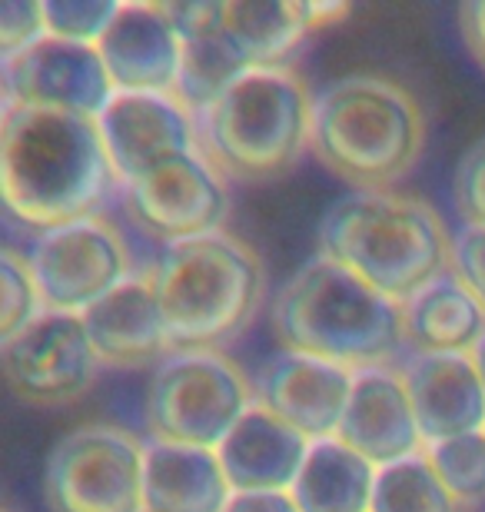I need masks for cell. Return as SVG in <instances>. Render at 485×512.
Wrapping results in <instances>:
<instances>
[{
    "instance_id": "ffe728a7",
    "label": "cell",
    "mask_w": 485,
    "mask_h": 512,
    "mask_svg": "<svg viewBox=\"0 0 485 512\" xmlns=\"http://www.w3.org/2000/svg\"><path fill=\"white\" fill-rule=\"evenodd\" d=\"M233 486L216 449L150 439L143 456L147 512H226Z\"/></svg>"
},
{
    "instance_id": "cb8c5ba5",
    "label": "cell",
    "mask_w": 485,
    "mask_h": 512,
    "mask_svg": "<svg viewBox=\"0 0 485 512\" xmlns=\"http://www.w3.org/2000/svg\"><path fill=\"white\" fill-rule=\"evenodd\" d=\"M379 466L359 456L339 436L309 443L290 496L299 512H369L373 509Z\"/></svg>"
},
{
    "instance_id": "e0dca14e",
    "label": "cell",
    "mask_w": 485,
    "mask_h": 512,
    "mask_svg": "<svg viewBox=\"0 0 485 512\" xmlns=\"http://www.w3.org/2000/svg\"><path fill=\"white\" fill-rule=\"evenodd\" d=\"M426 446L485 433V383L472 353H412L399 366Z\"/></svg>"
},
{
    "instance_id": "5b68a950",
    "label": "cell",
    "mask_w": 485,
    "mask_h": 512,
    "mask_svg": "<svg viewBox=\"0 0 485 512\" xmlns=\"http://www.w3.org/2000/svg\"><path fill=\"white\" fill-rule=\"evenodd\" d=\"M173 350H220L263 303V260L226 230L167 243L147 270Z\"/></svg>"
},
{
    "instance_id": "4dcf8cb0",
    "label": "cell",
    "mask_w": 485,
    "mask_h": 512,
    "mask_svg": "<svg viewBox=\"0 0 485 512\" xmlns=\"http://www.w3.org/2000/svg\"><path fill=\"white\" fill-rule=\"evenodd\" d=\"M449 270L469 286V293L485 306V227L462 223L452 237Z\"/></svg>"
},
{
    "instance_id": "7a4b0ae2",
    "label": "cell",
    "mask_w": 485,
    "mask_h": 512,
    "mask_svg": "<svg viewBox=\"0 0 485 512\" xmlns=\"http://www.w3.org/2000/svg\"><path fill=\"white\" fill-rule=\"evenodd\" d=\"M270 323L283 350L369 370L389 366L406 346L402 303L353 270L316 253L273 296Z\"/></svg>"
},
{
    "instance_id": "9c48e42d",
    "label": "cell",
    "mask_w": 485,
    "mask_h": 512,
    "mask_svg": "<svg viewBox=\"0 0 485 512\" xmlns=\"http://www.w3.org/2000/svg\"><path fill=\"white\" fill-rule=\"evenodd\" d=\"M44 310L84 313L133 276L127 240L107 217H87L44 230L27 247Z\"/></svg>"
},
{
    "instance_id": "1f68e13d",
    "label": "cell",
    "mask_w": 485,
    "mask_h": 512,
    "mask_svg": "<svg viewBox=\"0 0 485 512\" xmlns=\"http://www.w3.org/2000/svg\"><path fill=\"white\" fill-rule=\"evenodd\" d=\"M459 30L466 40L469 54L476 57V64L485 70V0H466L459 7Z\"/></svg>"
},
{
    "instance_id": "8992f818",
    "label": "cell",
    "mask_w": 485,
    "mask_h": 512,
    "mask_svg": "<svg viewBox=\"0 0 485 512\" xmlns=\"http://www.w3.org/2000/svg\"><path fill=\"white\" fill-rule=\"evenodd\" d=\"M316 94L293 67H256L196 117L200 150L230 180H270L313 147Z\"/></svg>"
},
{
    "instance_id": "7c38bea8",
    "label": "cell",
    "mask_w": 485,
    "mask_h": 512,
    "mask_svg": "<svg viewBox=\"0 0 485 512\" xmlns=\"http://www.w3.org/2000/svg\"><path fill=\"white\" fill-rule=\"evenodd\" d=\"M4 107H40L77 117H100L117 94L94 44L44 37L17 57L0 60Z\"/></svg>"
},
{
    "instance_id": "e575fe53",
    "label": "cell",
    "mask_w": 485,
    "mask_h": 512,
    "mask_svg": "<svg viewBox=\"0 0 485 512\" xmlns=\"http://www.w3.org/2000/svg\"><path fill=\"white\" fill-rule=\"evenodd\" d=\"M472 360H476L479 366V376H482V383H485V336L476 343V350H472Z\"/></svg>"
},
{
    "instance_id": "ba28073f",
    "label": "cell",
    "mask_w": 485,
    "mask_h": 512,
    "mask_svg": "<svg viewBox=\"0 0 485 512\" xmlns=\"http://www.w3.org/2000/svg\"><path fill=\"white\" fill-rule=\"evenodd\" d=\"M147 443L130 429L87 423L70 429L44 459L50 512H147L143 503Z\"/></svg>"
},
{
    "instance_id": "8fae6325",
    "label": "cell",
    "mask_w": 485,
    "mask_h": 512,
    "mask_svg": "<svg viewBox=\"0 0 485 512\" xmlns=\"http://www.w3.org/2000/svg\"><path fill=\"white\" fill-rule=\"evenodd\" d=\"M4 380L24 403L64 406L97 383L100 356L77 313L44 310L14 340L0 343Z\"/></svg>"
},
{
    "instance_id": "30bf717a",
    "label": "cell",
    "mask_w": 485,
    "mask_h": 512,
    "mask_svg": "<svg viewBox=\"0 0 485 512\" xmlns=\"http://www.w3.org/2000/svg\"><path fill=\"white\" fill-rule=\"evenodd\" d=\"M120 190L133 223L163 247L223 230L230 210L226 177L203 150L160 160Z\"/></svg>"
},
{
    "instance_id": "d4e9b609",
    "label": "cell",
    "mask_w": 485,
    "mask_h": 512,
    "mask_svg": "<svg viewBox=\"0 0 485 512\" xmlns=\"http://www.w3.org/2000/svg\"><path fill=\"white\" fill-rule=\"evenodd\" d=\"M369 512H459V499L449 493L422 449L379 469Z\"/></svg>"
},
{
    "instance_id": "484cf974",
    "label": "cell",
    "mask_w": 485,
    "mask_h": 512,
    "mask_svg": "<svg viewBox=\"0 0 485 512\" xmlns=\"http://www.w3.org/2000/svg\"><path fill=\"white\" fill-rule=\"evenodd\" d=\"M429 463L436 466L442 483L459 499V506H472L485 499V433L452 436L426 446Z\"/></svg>"
},
{
    "instance_id": "44dd1931",
    "label": "cell",
    "mask_w": 485,
    "mask_h": 512,
    "mask_svg": "<svg viewBox=\"0 0 485 512\" xmlns=\"http://www.w3.org/2000/svg\"><path fill=\"white\" fill-rule=\"evenodd\" d=\"M216 30L246 67H286L313 34L306 0H216Z\"/></svg>"
},
{
    "instance_id": "603a6c76",
    "label": "cell",
    "mask_w": 485,
    "mask_h": 512,
    "mask_svg": "<svg viewBox=\"0 0 485 512\" xmlns=\"http://www.w3.org/2000/svg\"><path fill=\"white\" fill-rule=\"evenodd\" d=\"M402 326L412 353H472L485 336V306L446 270L402 303Z\"/></svg>"
},
{
    "instance_id": "4fadbf2b",
    "label": "cell",
    "mask_w": 485,
    "mask_h": 512,
    "mask_svg": "<svg viewBox=\"0 0 485 512\" xmlns=\"http://www.w3.org/2000/svg\"><path fill=\"white\" fill-rule=\"evenodd\" d=\"M120 187L160 160L200 150L196 114L177 94H127L117 90L97 117Z\"/></svg>"
},
{
    "instance_id": "d6a6232c",
    "label": "cell",
    "mask_w": 485,
    "mask_h": 512,
    "mask_svg": "<svg viewBox=\"0 0 485 512\" xmlns=\"http://www.w3.org/2000/svg\"><path fill=\"white\" fill-rule=\"evenodd\" d=\"M226 512H299L290 493H236Z\"/></svg>"
},
{
    "instance_id": "ac0fdd59",
    "label": "cell",
    "mask_w": 485,
    "mask_h": 512,
    "mask_svg": "<svg viewBox=\"0 0 485 512\" xmlns=\"http://www.w3.org/2000/svg\"><path fill=\"white\" fill-rule=\"evenodd\" d=\"M103 366H157L173 353L167 320L147 273H133L90 310L80 313Z\"/></svg>"
},
{
    "instance_id": "277c9868",
    "label": "cell",
    "mask_w": 485,
    "mask_h": 512,
    "mask_svg": "<svg viewBox=\"0 0 485 512\" xmlns=\"http://www.w3.org/2000/svg\"><path fill=\"white\" fill-rule=\"evenodd\" d=\"M426 147V114L409 87L383 74H346L313 100V153L356 190H389Z\"/></svg>"
},
{
    "instance_id": "3957f363",
    "label": "cell",
    "mask_w": 485,
    "mask_h": 512,
    "mask_svg": "<svg viewBox=\"0 0 485 512\" xmlns=\"http://www.w3.org/2000/svg\"><path fill=\"white\" fill-rule=\"evenodd\" d=\"M316 240L319 253L396 303L446 273L452 260V237L439 210L396 190H353L333 200Z\"/></svg>"
},
{
    "instance_id": "5bb4252c",
    "label": "cell",
    "mask_w": 485,
    "mask_h": 512,
    "mask_svg": "<svg viewBox=\"0 0 485 512\" xmlns=\"http://www.w3.org/2000/svg\"><path fill=\"white\" fill-rule=\"evenodd\" d=\"M353 380L356 370H349V366L296 350H276L260 370L256 403L273 409L309 443H316V439L339 433Z\"/></svg>"
},
{
    "instance_id": "d6986e66",
    "label": "cell",
    "mask_w": 485,
    "mask_h": 512,
    "mask_svg": "<svg viewBox=\"0 0 485 512\" xmlns=\"http://www.w3.org/2000/svg\"><path fill=\"white\" fill-rule=\"evenodd\" d=\"M306 453L309 439L263 403H253L216 446L233 493H290Z\"/></svg>"
},
{
    "instance_id": "f1b7e54d",
    "label": "cell",
    "mask_w": 485,
    "mask_h": 512,
    "mask_svg": "<svg viewBox=\"0 0 485 512\" xmlns=\"http://www.w3.org/2000/svg\"><path fill=\"white\" fill-rule=\"evenodd\" d=\"M44 37V0H0V60L17 57Z\"/></svg>"
},
{
    "instance_id": "2e32d148",
    "label": "cell",
    "mask_w": 485,
    "mask_h": 512,
    "mask_svg": "<svg viewBox=\"0 0 485 512\" xmlns=\"http://www.w3.org/2000/svg\"><path fill=\"white\" fill-rule=\"evenodd\" d=\"M336 436L379 469L422 453L426 439L419 433V419L402 373L392 366L359 370Z\"/></svg>"
},
{
    "instance_id": "83f0119b",
    "label": "cell",
    "mask_w": 485,
    "mask_h": 512,
    "mask_svg": "<svg viewBox=\"0 0 485 512\" xmlns=\"http://www.w3.org/2000/svg\"><path fill=\"white\" fill-rule=\"evenodd\" d=\"M120 10V0H44L47 34L77 44H100Z\"/></svg>"
},
{
    "instance_id": "6da1fadb",
    "label": "cell",
    "mask_w": 485,
    "mask_h": 512,
    "mask_svg": "<svg viewBox=\"0 0 485 512\" xmlns=\"http://www.w3.org/2000/svg\"><path fill=\"white\" fill-rule=\"evenodd\" d=\"M120 187L94 117L40 107L0 114V197L34 233L100 217Z\"/></svg>"
},
{
    "instance_id": "4316f807",
    "label": "cell",
    "mask_w": 485,
    "mask_h": 512,
    "mask_svg": "<svg viewBox=\"0 0 485 512\" xmlns=\"http://www.w3.org/2000/svg\"><path fill=\"white\" fill-rule=\"evenodd\" d=\"M44 313V296L30 273L24 253L4 250L0 253V343L14 340Z\"/></svg>"
},
{
    "instance_id": "52a82bcc",
    "label": "cell",
    "mask_w": 485,
    "mask_h": 512,
    "mask_svg": "<svg viewBox=\"0 0 485 512\" xmlns=\"http://www.w3.org/2000/svg\"><path fill=\"white\" fill-rule=\"evenodd\" d=\"M253 403L250 380L226 353L173 350L153 366L143 406L153 439L216 449Z\"/></svg>"
},
{
    "instance_id": "836d02e7",
    "label": "cell",
    "mask_w": 485,
    "mask_h": 512,
    "mask_svg": "<svg viewBox=\"0 0 485 512\" xmlns=\"http://www.w3.org/2000/svg\"><path fill=\"white\" fill-rule=\"evenodd\" d=\"M306 7H309V20H313V30L319 27H329V24H336V20H343L349 17V4H336V0H306Z\"/></svg>"
},
{
    "instance_id": "f546056e",
    "label": "cell",
    "mask_w": 485,
    "mask_h": 512,
    "mask_svg": "<svg viewBox=\"0 0 485 512\" xmlns=\"http://www.w3.org/2000/svg\"><path fill=\"white\" fill-rule=\"evenodd\" d=\"M452 193H456V210L462 223L485 227V133L479 140H472L469 150L459 157Z\"/></svg>"
},
{
    "instance_id": "9a60e30c",
    "label": "cell",
    "mask_w": 485,
    "mask_h": 512,
    "mask_svg": "<svg viewBox=\"0 0 485 512\" xmlns=\"http://www.w3.org/2000/svg\"><path fill=\"white\" fill-rule=\"evenodd\" d=\"M97 50L117 90L177 94L183 37L167 14V4H120Z\"/></svg>"
},
{
    "instance_id": "7402d4cb",
    "label": "cell",
    "mask_w": 485,
    "mask_h": 512,
    "mask_svg": "<svg viewBox=\"0 0 485 512\" xmlns=\"http://www.w3.org/2000/svg\"><path fill=\"white\" fill-rule=\"evenodd\" d=\"M167 14L177 24L183 37V64L177 97L187 104L196 117L210 110L246 70L236 50L226 44L216 30V0L200 4H167Z\"/></svg>"
}]
</instances>
